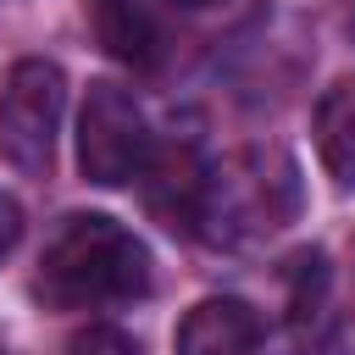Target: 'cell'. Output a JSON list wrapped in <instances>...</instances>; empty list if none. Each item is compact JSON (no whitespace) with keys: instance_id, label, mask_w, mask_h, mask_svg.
Wrapping results in <instances>:
<instances>
[{"instance_id":"1","label":"cell","mask_w":355,"mask_h":355,"mask_svg":"<svg viewBox=\"0 0 355 355\" xmlns=\"http://www.w3.org/2000/svg\"><path fill=\"white\" fill-rule=\"evenodd\" d=\"M150 288V250L111 216H67L44 244L33 294L55 311H100Z\"/></svg>"},{"instance_id":"2","label":"cell","mask_w":355,"mask_h":355,"mask_svg":"<svg viewBox=\"0 0 355 355\" xmlns=\"http://www.w3.org/2000/svg\"><path fill=\"white\" fill-rule=\"evenodd\" d=\"M294 216H300V166L277 144H255L205 166L194 227L211 244H255L283 233Z\"/></svg>"},{"instance_id":"3","label":"cell","mask_w":355,"mask_h":355,"mask_svg":"<svg viewBox=\"0 0 355 355\" xmlns=\"http://www.w3.org/2000/svg\"><path fill=\"white\" fill-rule=\"evenodd\" d=\"M61 105H67V78L55 61H17L6 89H0V155L28 172L44 178L50 155H55V128H61Z\"/></svg>"},{"instance_id":"4","label":"cell","mask_w":355,"mask_h":355,"mask_svg":"<svg viewBox=\"0 0 355 355\" xmlns=\"http://www.w3.org/2000/svg\"><path fill=\"white\" fill-rule=\"evenodd\" d=\"M150 161V128H144V111L128 89L116 83H94L89 100H83V116H78V166L89 183L100 189H116L128 178H139Z\"/></svg>"},{"instance_id":"5","label":"cell","mask_w":355,"mask_h":355,"mask_svg":"<svg viewBox=\"0 0 355 355\" xmlns=\"http://www.w3.org/2000/svg\"><path fill=\"white\" fill-rule=\"evenodd\" d=\"M94 39L122 67H155L166 55V11L161 0H89Z\"/></svg>"},{"instance_id":"6","label":"cell","mask_w":355,"mask_h":355,"mask_svg":"<svg viewBox=\"0 0 355 355\" xmlns=\"http://www.w3.org/2000/svg\"><path fill=\"white\" fill-rule=\"evenodd\" d=\"M261 349V316L222 294V300H200L172 338V355H255Z\"/></svg>"},{"instance_id":"7","label":"cell","mask_w":355,"mask_h":355,"mask_svg":"<svg viewBox=\"0 0 355 355\" xmlns=\"http://www.w3.org/2000/svg\"><path fill=\"white\" fill-rule=\"evenodd\" d=\"M150 172V211L166 222V227H194L200 216V189H205V161H200V144L194 139H172L161 155L150 150L144 161Z\"/></svg>"},{"instance_id":"8","label":"cell","mask_w":355,"mask_h":355,"mask_svg":"<svg viewBox=\"0 0 355 355\" xmlns=\"http://www.w3.org/2000/svg\"><path fill=\"white\" fill-rule=\"evenodd\" d=\"M316 150L338 189H355V78L333 83L316 105Z\"/></svg>"},{"instance_id":"9","label":"cell","mask_w":355,"mask_h":355,"mask_svg":"<svg viewBox=\"0 0 355 355\" xmlns=\"http://www.w3.org/2000/svg\"><path fill=\"white\" fill-rule=\"evenodd\" d=\"M294 294H288V316L300 327V338H316L322 322H327V300H333V277H327V255L322 250H305L294 255V272H288Z\"/></svg>"},{"instance_id":"10","label":"cell","mask_w":355,"mask_h":355,"mask_svg":"<svg viewBox=\"0 0 355 355\" xmlns=\"http://www.w3.org/2000/svg\"><path fill=\"white\" fill-rule=\"evenodd\" d=\"M67 355H139V338H128L122 327L94 322V327H83V333L67 344Z\"/></svg>"},{"instance_id":"11","label":"cell","mask_w":355,"mask_h":355,"mask_svg":"<svg viewBox=\"0 0 355 355\" xmlns=\"http://www.w3.org/2000/svg\"><path fill=\"white\" fill-rule=\"evenodd\" d=\"M17 239H22V205L0 189V261L17 250Z\"/></svg>"},{"instance_id":"12","label":"cell","mask_w":355,"mask_h":355,"mask_svg":"<svg viewBox=\"0 0 355 355\" xmlns=\"http://www.w3.org/2000/svg\"><path fill=\"white\" fill-rule=\"evenodd\" d=\"M178 6H216V0H178Z\"/></svg>"},{"instance_id":"13","label":"cell","mask_w":355,"mask_h":355,"mask_svg":"<svg viewBox=\"0 0 355 355\" xmlns=\"http://www.w3.org/2000/svg\"><path fill=\"white\" fill-rule=\"evenodd\" d=\"M349 33H355V17H349Z\"/></svg>"},{"instance_id":"14","label":"cell","mask_w":355,"mask_h":355,"mask_svg":"<svg viewBox=\"0 0 355 355\" xmlns=\"http://www.w3.org/2000/svg\"><path fill=\"white\" fill-rule=\"evenodd\" d=\"M0 355H6V344H0Z\"/></svg>"}]
</instances>
